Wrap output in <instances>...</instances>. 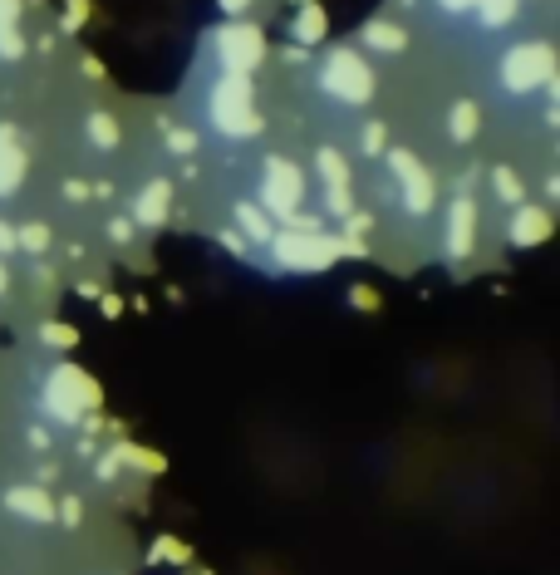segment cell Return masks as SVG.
Returning <instances> with one entry per match:
<instances>
[{
  "mask_svg": "<svg viewBox=\"0 0 560 575\" xmlns=\"http://www.w3.org/2000/svg\"><path fill=\"white\" fill-rule=\"evenodd\" d=\"M271 241H276V261L290 266V271H320V266H330L339 251H344L330 231L310 227V222H300V227H290V231H276Z\"/></svg>",
  "mask_w": 560,
  "mask_h": 575,
  "instance_id": "6da1fadb",
  "label": "cell"
},
{
  "mask_svg": "<svg viewBox=\"0 0 560 575\" xmlns=\"http://www.w3.org/2000/svg\"><path fill=\"white\" fill-rule=\"evenodd\" d=\"M99 403V384L79 369V364H59L45 384V408L55 413L59 423H79L89 408Z\"/></svg>",
  "mask_w": 560,
  "mask_h": 575,
  "instance_id": "7a4b0ae2",
  "label": "cell"
},
{
  "mask_svg": "<svg viewBox=\"0 0 560 575\" xmlns=\"http://www.w3.org/2000/svg\"><path fill=\"white\" fill-rule=\"evenodd\" d=\"M320 84H325V94H335L339 104H364L369 94H374V69L364 64L359 50H330L325 64H320Z\"/></svg>",
  "mask_w": 560,
  "mask_h": 575,
  "instance_id": "3957f363",
  "label": "cell"
},
{
  "mask_svg": "<svg viewBox=\"0 0 560 575\" xmlns=\"http://www.w3.org/2000/svg\"><path fill=\"white\" fill-rule=\"evenodd\" d=\"M212 123L222 128L226 138H246L261 128V118L251 109V84L246 74H222V84L212 89Z\"/></svg>",
  "mask_w": 560,
  "mask_h": 575,
  "instance_id": "277c9868",
  "label": "cell"
},
{
  "mask_svg": "<svg viewBox=\"0 0 560 575\" xmlns=\"http://www.w3.org/2000/svg\"><path fill=\"white\" fill-rule=\"evenodd\" d=\"M217 55H222L226 74H251L266 55V35L256 25H226L217 35Z\"/></svg>",
  "mask_w": 560,
  "mask_h": 575,
  "instance_id": "5b68a950",
  "label": "cell"
},
{
  "mask_svg": "<svg viewBox=\"0 0 560 575\" xmlns=\"http://www.w3.org/2000/svg\"><path fill=\"white\" fill-rule=\"evenodd\" d=\"M300 192H305L300 173H295L285 158H266V177H261V202H266L276 217H295V212H300Z\"/></svg>",
  "mask_w": 560,
  "mask_h": 575,
  "instance_id": "8992f818",
  "label": "cell"
},
{
  "mask_svg": "<svg viewBox=\"0 0 560 575\" xmlns=\"http://www.w3.org/2000/svg\"><path fill=\"white\" fill-rule=\"evenodd\" d=\"M551 74H556V55L541 40H531V45H521V50L506 55V89H536Z\"/></svg>",
  "mask_w": 560,
  "mask_h": 575,
  "instance_id": "52a82bcc",
  "label": "cell"
},
{
  "mask_svg": "<svg viewBox=\"0 0 560 575\" xmlns=\"http://www.w3.org/2000/svg\"><path fill=\"white\" fill-rule=\"evenodd\" d=\"M389 163L398 173V182H403V192H408V212H428L433 207V177L418 168V158L398 148V153H389Z\"/></svg>",
  "mask_w": 560,
  "mask_h": 575,
  "instance_id": "ba28073f",
  "label": "cell"
},
{
  "mask_svg": "<svg viewBox=\"0 0 560 575\" xmlns=\"http://www.w3.org/2000/svg\"><path fill=\"white\" fill-rule=\"evenodd\" d=\"M5 512H15L20 521H35V526H50L55 521V502H50V492L45 487H10L5 492Z\"/></svg>",
  "mask_w": 560,
  "mask_h": 575,
  "instance_id": "9c48e42d",
  "label": "cell"
},
{
  "mask_svg": "<svg viewBox=\"0 0 560 575\" xmlns=\"http://www.w3.org/2000/svg\"><path fill=\"white\" fill-rule=\"evenodd\" d=\"M472 227H477V207H472V197H457L448 207V256L452 261H462V256L472 251Z\"/></svg>",
  "mask_w": 560,
  "mask_h": 575,
  "instance_id": "30bf717a",
  "label": "cell"
},
{
  "mask_svg": "<svg viewBox=\"0 0 560 575\" xmlns=\"http://www.w3.org/2000/svg\"><path fill=\"white\" fill-rule=\"evenodd\" d=\"M315 168H320V182L330 192V212H349V168H344V158H339L335 148H325L315 158Z\"/></svg>",
  "mask_w": 560,
  "mask_h": 575,
  "instance_id": "8fae6325",
  "label": "cell"
},
{
  "mask_svg": "<svg viewBox=\"0 0 560 575\" xmlns=\"http://www.w3.org/2000/svg\"><path fill=\"white\" fill-rule=\"evenodd\" d=\"M168 197H172L168 182L143 187V197H138V207H133V222H143V227H163V222H168Z\"/></svg>",
  "mask_w": 560,
  "mask_h": 575,
  "instance_id": "7c38bea8",
  "label": "cell"
},
{
  "mask_svg": "<svg viewBox=\"0 0 560 575\" xmlns=\"http://www.w3.org/2000/svg\"><path fill=\"white\" fill-rule=\"evenodd\" d=\"M20 177H25V153L15 148V133H10V128H0V197H5V192H15V187H20Z\"/></svg>",
  "mask_w": 560,
  "mask_h": 575,
  "instance_id": "4fadbf2b",
  "label": "cell"
},
{
  "mask_svg": "<svg viewBox=\"0 0 560 575\" xmlns=\"http://www.w3.org/2000/svg\"><path fill=\"white\" fill-rule=\"evenodd\" d=\"M546 231H551V217L521 202V212L511 217V241L516 246H536V241H546Z\"/></svg>",
  "mask_w": 560,
  "mask_h": 575,
  "instance_id": "5bb4252c",
  "label": "cell"
},
{
  "mask_svg": "<svg viewBox=\"0 0 560 575\" xmlns=\"http://www.w3.org/2000/svg\"><path fill=\"white\" fill-rule=\"evenodd\" d=\"M403 40H408V35H403V25H393V20H369V25H364V45H369V50L398 55Z\"/></svg>",
  "mask_w": 560,
  "mask_h": 575,
  "instance_id": "9a60e30c",
  "label": "cell"
},
{
  "mask_svg": "<svg viewBox=\"0 0 560 575\" xmlns=\"http://www.w3.org/2000/svg\"><path fill=\"white\" fill-rule=\"evenodd\" d=\"M295 40H300V45L325 40V10H320V5H305V10L295 15Z\"/></svg>",
  "mask_w": 560,
  "mask_h": 575,
  "instance_id": "2e32d148",
  "label": "cell"
},
{
  "mask_svg": "<svg viewBox=\"0 0 560 575\" xmlns=\"http://www.w3.org/2000/svg\"><path fill=\"white\" fill-rule=\"evenodd\" d=\"M236 222L246 227L251 241H271V236H276V227L266 222V212H261V207H251V202H236Z\"/></svg>",
  "mask_w": 560,
  "mask_h": 575,
  "instance_id": "e0dca14e",
  "label": "cell"
},
{
  "mask_svg": "<svg viewBox=\"0 0 560 575\" xmlns=\"http://www.w3.org/2000/svg\"><path fill=\"white\" fill-rule=\"evenodd\" d=\"M472 5H477L482 25H492V30H497V25H506V20L516 15V5H521V0H472Z\"/></svg>",
  "mask_w": 560,
  "mask_h": 575,
  "instance_id": "ac0fdd59",
  "label": "cell"
},
{
  "mask_svg": "<svg viewBox=\"0 0 560 575\" xmlns=\"http://www.w3.org/2000/svg\"><path fill=\"white\" fill-rule=\"evenodd\" d=\"M492 187H497V197H502L506 207H521V202H526V187L516 182L511 168H497V173H492Z\"/></svg>",
  "mask_w": 560,
  "mask_h": 575,
  "instance_id": "d6986e66",
  "label": "cell"
},
{
  "mask_svg": "<svg viewBox=\"0 0 560 575\" xmlns=\"http://www.w3.org/2000/svg\"><path fill=\"white\" fill-rule=\"evenodd\" d=\"M477 123H482V118H477V104H457V109H452V138L467 143V138L477 133Z\"/></svg>",
  "mask_w": 560,
  "mask_h": 575,
  "instance_id": "ffe728a7",
  "label": "cell"
},
{
  "mask_svg": "<svg viewBox=\"0 0 560 575\" xmlns=\"http://www.w3.org/2000/svg\"><path fill=\"white\" fill-rule=\"evenodd\" d=\"M89 138H94V143L109 153L113 143H118V123H113L109 114H89Z\"/></svg>",
  "mask_w": 560,
  "mask_h": 575,
  "instance_id": "44dd1931",
  "label": "cell"
},
{
  "mask_svg": "<svg viewBox=\"0 0 560 575\" xmlns=\"http://www.w3.org/2000/svg\"><path fill=\"white\" fill-rule=\"evenodd\" d=\"M118 462H138L143 472H163V458H153V453H143V448H133V443H118Z\"/></svg>",
  "mask_w": 560,
  "mask_h": 575,
  "instance_id": "7402d4cb",
  "label": "cell"
},
{
  "mask_svg": "<svg viewBox=\"0 0 560 575\" xmlns=\"http://www.w3.org/2000/svg\"><path fill=\"white\" fill-rule=\"evenodd\" d=\"M153 561H172V566H187V561H192V551H187L182 541H172V536H163V541L153 546Z\"/></svg>",
  "mask_w": 560,
  "mask_h": 575,
  "instance_id": "603a6c76",
  "label": "cell"
},
{
  "mask_svg": "<svg viewBox=\"0 0 560 575\" xmlns=\"http://www.w3.org/2000/svg\"><path fill=\"white\" fill-rule=\"evenodd\" d=\"M15 246H25V251H45V246H50V227H20L15 231Z\"/></svg>",
  "mask_w": 560,
  "mask_h": 575,
  "instance_id": "cb8c5ba5",
  "label": "cell"
},
{
  "mask_svg": "<svg viewBox=\"0 0 560 575\" xmlns=\"http://www.w3.org/2000/svg\"><path fill=\"white\" fill-rule=\"evenodd\" d=\"M163 133H168V143L177 148V153H192V148H197V138H192V133H182V128H163Z\"/></svg>",
  "mask_w": 560,
  "mask_h": 575,
  "instance_id": "d4e9b609",
  "label": "cell"
},
{
  "mask_svg": "<svg viewBox=\"0 0 560 575\" xmlns=\"http://www.w3.org/2000/svg\"><path fill=\"white\" fill-rule=\"evenodd\" d=\"M45 345H74V330L69 325H45Z\"/></svg>",
  "mask_w": 560,
  "mask_h": 575,
  "instance_id": "484cf974",
  "label": "cell"
},
{
  "mask_svg": "<svg viewBox=\"0 0 560 575\" xmlns=\"http://www.w3.org/2000/svg\"><path fill=\"white\" fill-rule=\"evenodd\" d=\"M359 143H364V148H369V153H379V148H384V128H379V123H369V128H364V138H359Z\"/></svg>",
  "mask_w": 560,
  "mask_h": 575,
  "instance_id": "4316f807",
  "label": "cell"
},
{
  "mask_svg": "<svg viewBox=\"0 0 560 575\" xmlns=\"http://www.w3.org/2000/svg\"><path fill=\"white\" fill-rule=\"evenodd\" d=\"M55 517H64V526H79V517H84V507H79V502L69 497V502H64V507L55 512Z\"/></svg>",
  "mask_w": 560,
  "mask_h": 575,
  "instance_id": "83f0119b",
  "label": "cell"
},
{
  "mask_svg": "<svg viewBox=\"0 0 560 575\" xmlns=\"http://www.w3.org/2000/svg\"><path fill=\"white\" fill-rule=\"evenodd\" d=\"M15 15H20V0H0V25H15Z\"/></svg>",
  "mask_w": 560,
  "mask_h": 575,
  "instance_id": "f1b7e54d",
  "label": "cell"
},
{
  "mask_svg": "<svg viewBox=\"0 0 560 575\" xmlns=\"http://www.w3.org/2000/svg\"><path fill=\"white\" fill-rule=\"evenodd\" d=\"M5 251H15V227H10V222H0V256H5Z\"/></svg>",
  "mask_w": 560,
  "mask_h": 575,
  "instance_id": "f546056e",
  "label": "cell"
},
{
  "mask_svg": "<svg viewBox=\"0 0 560 575\" xmlns=\"http://www.w3.org/2000/svg\"><path fill=\"white\" fill-rule=\"evenodd\" d=\"M113 241H128V236H133V217H128V222H113Z\"/></svg>",
  "mask_w": 560,
  "mask_h": 575,
  "instance_id": "4dcf8cb0",
  "label": "cell"
},
{
  "mask_svg": "<svg viewBox=\"0 0 560 575\" xmlns=\"http://www.w3.org/2000/svg\"><path fill=\"white\" fill-rule=\"evenodd\" d=\"M443 10H472V0H438Z\"/></svg>",
  "mask_w": 560,
  "mask_h": 575,
  "instance_id": "1f68e13d",
  "label": "cell"
},
{
  "mask_svg": "<svg viewBox=\"0 0 560 575\" xmlns=\"http://www.w3.org/2000/svg\"><path fill=\"white\" fill-rule=\"evenodd\" d=\"M246 5H251V0H222V10H226V15H236V10H246Z\"/></svg>",
  "mask_w": 560,
  "mask_h": 575,
  "instance_id": "d6a6232c",
  "label": "cell"
},
{
  "mask_svg": "<svg viewBox=\"0 0 560 575\" xmlns=\"http://www.w3.org/2000/svg\"><path fill=\"white\" fill-rule=\"evenodd\" d=\"M0 290H5V271H0Z\"/></svg>",
  "mask_w": 560,
  "mask_h": 575,
  "instance_id": "836d02e7",
  "label": "cell"
}]
</instances>
